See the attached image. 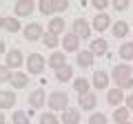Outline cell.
<instances>
[{"instance_id": "33", "label": "cell", "mask_w": 133, "mask_h": 124, "mask_svg": "<svg viewBox=\"0 0 133 124\" xmlns=\"http://www.w3.org/2000/svg\"><path fill=\"white\" fill-rule=\"evenodd\" d=\"M53 5H56V11H66L69 9V0H53Z\"/></svg>"}, {"instance_id": "27", "label": "cell", "mask_w": 133, "mask_h": 124, "mask_svg": "<svg viewBox=\"0 0 133 124\" xmlns=\"http://www.w3.org/2000/svg\"><path fill=\"white\" fill-rule=\"evenodd\" d=\"M11 124H31L29 113H24V111H14V115H11Z\"/></svg>"}, {"instance_id": "21", "label": "cell", "mask_w": 133, "mask_h": 124, "mask_svg": "<svg viewBox=\"0 0 133 124\" xmlns=\"http://www.w3.org/2000/svg\"><path fill=\"white\" fill-rule=\"evenodd\" d=\"M129 113H131V111H129L127 106H118V109H113V122L115 124H127L129 122Z\"/></svg>"}, {"instance_id": "11", "label": "cell", "mask_w": 133, "mask_h": 124, "mask_svg": "<svg viewBox=\"0 0 133 124\" xmlns=\"http://www.w3.org/2000/svg\"><path fill=\"white\" fill-rule=\"evenodd\" d=\"M78 106H80L82 111H93L95 106H98V95H95L93 91L87 93V95H78Z\"/></svg>"}, {"instance_id": "28", "label": "cell", "mask_w": 133, "mask_h": 124, "mask_svg": "<svg viewBox=\"0 0 133 124\" xmlns=\"http://www.w3.org/2000/svg\"><path fill=\"white\" fill-rule=\"evenodd\" d=\"M42 42H44V47H49V49H56L58 44H62V40L58 38V36H53V33H44V38H42Z\"/></svg>"}, {"instance_id": "30", "label": "cell", "mask_w": 133, "mask_h": 124, "mask_svg": "<svg viewBox=\"0 0 133 124\" xmlns=\"http://www.w3.org/2000/svg\"><path fill=\"white\" fill-rule=\"evenodd\" d=\"M109 120H107V115L104 113H91V118H89V124H107Z\"/></svg>"}, {"instance_id": "36", "label": "cell", "mask_w": 133, "mask_h": 124, "mask_svg": "<svg viewBox=\"0 0 133 124\" xmlns=\"http://www.w3.org/2000/svg\"><path fill=\"white\" fill-rule=\"evenodd\" d=\"M124 102H127V109H129V111H133V93H129Z\"/></svg>"}, {"instance_id": "22", "label": "cell", "mask_w": 133, "mask_h": 124, "mask_svg": "<svg viewBox=\"0 0 133 124\" xmlns=\"http://www.w3.org/2000/svg\"><path fill=\"white\" fill-rule=\"evenodd\" d=\"M111 31H113V36H115L118 40H120V38H127V36H129V24L124 22V20H118V22L111 27Z\"/></svg>"}, {"instance_id": "8", "label": "cell", "mask_w": 133, "mask_h": 124, "mask_svg": "<svg viewBox=\"0 0 133 124\" xmlns=\"http://www.w3.org/2000/svg\"><path fill=\"white\" fill-rule=\"evenodd\" d=\"M5 64L9 69H20L24 64V58H22V51H20V49H14V51H9L7 53V58H5Z\"/></svg>"}, {"instance_id": "23", "label": "cell", "mask_w": 133, "mask_h": 124, "mask_svg": "<svg viewBox=\"0 0 133 124\" xmlns=\"http://www.w3.org/2000/svg\"><path fill=\"white\" fill-rule=\"evenodd\" d=\"M62 31H64V18H51L49 20V33L60 36Z\"/></svg>"}, {"instance_id": "34", "label": "cell", "mask_w": 133, "mask_h": 124, "mask_svg": "<svg viewBox=\"0 0 133 124\" xmlns=\"http://www.w3.org/2000/svg\"><path fill=\"white\" fill-rule=\"evenodd\" d=\"M93 7L98 9V13H104V9L109 7V2H107V0H93Z\"/></svg>"}, {"instance_id": "31", "label": "cell", "mask_w": 133, "mask_h": 124, "mask_svg": "<svg viewBox=\"0 0 133 124\" xmlns=\"http://www.w3.org/2000/svg\"><path fill=\"white\" fill-rule=\"evenodd\" d=\"M40 124H60V120H58L53 113H42L40 115Z\"/></svg>"}, {"instance_id": "14", "label": "cell", "mask_w": 133, "mask_h": 124, "mask_svg": "<svg viewBox=\"0 0 133 124\" xmlns=\"http://www.w3.org/2000/svg\"><path fill=\"white\" fill-rule=\"evenodd\" d=\"M0 27L5 31H9V33H16V31H20V20L14 18V16H2L0 18Z\"/></svg>"}, {"instance_id": "13", "label": "cell", "mask_w": 133, "mask_h": 124, "mask_svg": "<svg viewBox=\"0 0 133 124\" xmlns=\"http://www.w3.org/2000/svg\"><path fill=\"white\" fill-rule=\"evenodd\" d=\"M124 100H127V98H124V91L122 89H118V86H115V89H109V93H107V102H109L113 109H118Z\"/></svg>"}, {"instance_id": "38", "label": "cell", "mask_w": 133, "mask_h": 124, "mask_svg": "<svg viewBox=\"0 0 133 124\" xmlns=\"http://www.w3.org/2000/svg\"><path fill=\"white\" fill-rule=\"evenodd\" d=\"M127 124H131V122H127Z\"/></svg>"}, {"instance_id": "35", "label": "cell", "mask_w": 133, "mask_h": 124, "mask_svg": "<svg viewBox=\"0 0 133 124\" xmlns=\"http://www.w3.org/2000/svg\"><path fill=\"white\" fill-rule=\"evenodd\" d=\"M113 7H115V11H124V9H129V2L127 0H115Z\"/></svg>"}, {"instance_id": "32", "label": "cell", "mask_w": 133, "mask_h": 124, "mask_svg": "<svg viewBox=\"0 0 133 124\" xmlns=\"http://www.w3.org/2000/svg\"><path fill=\"white\" fill-rule=\"evenodd\" d=\"M11 78H14L11 69L7 67V64H2V67H0V80H2V82H11Z\"/></svg>"}, {"instance_id": "37", "label": "cell", "mask_w": 133, "mask_h": 124, "mask_svg": "<svg viewBox=\"0 0 133 124\" xmlns=\"http://www.w3.org/2000/svg\"><path fill=\"white\" fill-rule=\"evenodd\" d=\"M0 122H2V124H9V122H7V120H5V115H2V118H0Z\"/></svg>"}, {"instance_id": "19", "label": "cell", "mask_w": 133, "mask_h": 124, "mask_svg": "<svg viewBox=\"0 0 133 124\" xmlns=\"http://www.w3.org/2000/svg\"><path fill=\"white\" fill-rule=\"evenodd\" d=\"M73 89H76L78 95H87V93H91V84L87 78H76L73 80Z\"/></svg>"}, {"instance_id": "10", "label": "cell", "mask_w": 133, "mask_h": 124, "mask_svg": "<svg viewBox=\"0 0 133 124\" xmlns=\"http://www.w3.org/2000/svg\"><path fill=\"white\" fill-rule=\"evenodd\" d=\"M91 27H93L95 31H100V33H102V31H107L109 27H113V24H111V16H109V13H95Z\"/></svg>"}, {"instance_id": "9", "label": "cell", "mask_w": 133, "mask_h": 124, "mask_svg": "<svg viewBox=\"0 0 133 124\" xmlns=\"http://www.w3.org/2000/svg\"><path fill=\"white\" fill-rule=\"evenodd\" d=\"M44 104H47V93H44V89H33L29 93V106L31 109H40Z\"/></svg>"}, {"instance_id": "4", "label": "cell", "mask_w": 133, "mask_h": 124, "mask_svg": "<svg viewBox=\"0 0 133 124\" xmlns=\"http://www.w3.org/2000/svg\"><path fill=\"white\" fill-rule=\"evenodd\" d=\"M36 5H33V0H18L14 5V16L16 18H29L33 13Z\"/></svg>"}, {"instance_id": "39", "label": "cell", "mask_w": 133, "mask_h": 124, "mask_svg": "<svg viewBox=\"0 0 133 124\" xmlns=\"http://www.w3.org/2000/svg\"><path fill=\"white\" fill-rule=\"evenodd\" d=\"M131 69H133V67H131Z\"/></svg>"}, {"instance_id": "15", "label": "cell", "mask_w": 133, "mask_h": 124, "mask_svg": "<svg viewBox=\"0 0 133 124\" xmlns=\"http://www.w3.org/2000/svg\"><path fill=\"white\" fill-rule=\"evenodd\" d=\"M49 67H51L53 71L64 69V67H66V53H60V51L51 53V56H49Z\"/></svg>"}, {"instance_id": "18", "label": "cell", "mask_w": 133, "mask_h": 124, "mask_svg": "<svg viewBox=\"0 0 133 124\" xmlns=\"http://www.w3.org/2000/svg\"><path fill=\"white\" fill-rule=\"evenodd\" d=\"M14 104H16V93L9 89H2V93H0V106L2 109H11Z\"/></svg>"}, {"instance_id": "26", "label": "cell", "mask_w": 133, "mask_h": 124, "mask_svg": "<svg viewBox=\"0 0 133 124\" xmlns=\"http://www.w3.org/2000/svg\"><path fill=\"white\" fill-rule=\"evenodd\" d=\"M56 80H58V82H69V80H73V69L66 64L64 69L56 71Z\"/></svg>"}, {"instance_id": "24", "label": "cell", "mask_w": 133, "mask_h": 124, "mask_svg": "<svg viewBox=\"0 0 133 124\" xmlns=\"http://www.w3.org/2000/svg\"><path fill=\"white\" fill-rule=\"evenodd\" d=\"M107 49H109V44H107L104 38H95L93 42H91V51H93V56H102V53H107Z\"/></svg>"}, {"instance_id": "25", "label": "cell", "mask_w": 133, "mask_h": 124, "mask_svg": "<svg viewBox=\"0 0 133 124\" xmlns=\"http://www.w3.org/2000/svg\"><path fill=\"white\" fill-rule=\"evenodd\" d=\"M38 9H40V13H42V16H53V13H56V5H53V0H40Z\"/></svg>"}, {"instance_id": "7", "label": "cell", "mask_w": 133, "mask_h": 124, "mask_svg": "<svg viewBox=\"0 0 133 124\" xmlns=\"http://www.w3.org/2000/svg\"><path fill=\"white\" fill-rule=\"evenodd\" d=\"M73 33H76L80 40H87L91 36V24L87 22L84 18H76L73 20Z\"/></svg>"}, {"instance_id": "1", "label": "cell", "mask_w": 133, "mask_h": 124, "mask_svg": "<svg viewBox=\"0 0 133 124\" xmlns=\"http://www.w3.org/2000/svg\"><path fill=\"white\" fill-rule=\"evenodd\" d=\"M111 78H113L115 86L118 89H133V69L129 67V64H118V67H113V71H111Z\"/></svg>"}, {"instance_id": "3", "label": "cell", "mask_w": 133, "mask_h": 124, "mask_svg": "<svg viewBox=\"0 0 133 124\" xmlns=\"http://www.w3.org/2000/svg\"><path fill=\"white\" fill-rule=\"evenodd\" d=\"M47 67V60H44L40 53H31L27 58V71H31V75H40Z\"/></svg>"}, {"instance_id": "16", "label": "cell", "mask_w": 133, "mask_h": 124, "mask_svg": "<svg viewBox=\"0 0 133 124\" xmlns=\"http://www.w3.org/2000/svg\"><path fill=\"white\" fill-rule=\"evenodd\" d=\"M109 80H111V75L107 71H93V89H107L109 86Z\"/></svg>"}, {"instance_id": "20", "label": "cell", "mask_w": 133, "mask_h": 124, "mask_svg": "<svg viewBox=\"0 0 133 124\" xmlns=\"http://www.w3.org/2000/svg\"><path fill=\"white\" fill-rule=\"evenodd\" d=\"M29 84V75L22 71H14V78H11V86L14 89H24Z\"/></svg>"}, {"instance_id": "29", "label": "cell", "mask_w": 133, "mask_h": 124, "mask_svg": "<svg viewBox=\"0 0 133 124\" xmlns=\"http://www.w3.org/2000/svg\"><path fill=\"white\" fill-rule=\"evenodd\" d=\"M120 58L122 60H133V42H124L120 47Z\"/></svg>"}, {"instance_id": "5", "label": "cell", "mask_w": 133, "mask_h": 124, "mask_svg": "<svg viewBox=\"0 0 133 124\" xmlns=\"http://www.w3.org/2000/svg\"><path fill=\"white\" fill-rule=\"evenodd\" d=\"M62 49H64V53H80V38L73 31L62 36Z\"/></svg>"}, {"instance_id": "17", "label": "cell", "mask_w": 133, "mask_h": 124, "mask_svg": "<svg viewBox=\"0 0 133 124\" xmlns=\"http://www.w3.org/2000/svg\"><path fill=\"white\" fill-rule=\"evenodd\" d=\"M60 122L62 124H80V111L78 109H66L60 115Z\"/></svg>"}, {"instance_id": "12", "label": "cell", "mask_w": 133, "mask_h": 124, "mask_svg": "<svg viewBox=\"0 0 133 124\" xmlns=\"http://www.w3.org/2000/svg\"><path fill=\"white\" fill-rule=\"evenodd\" d=\"M93 60H95V56H93V51H91V49L76 53V62H78V67H82V69L93 67Z\"/></svg>"}, {"instance_id": "2", "label": "cell", "mask_w": 133, "mask_h": 124, "mask_svg": "<svg viewBox=\"0 0 133 124\" xmlns=\"http://www.w3.org/2000/svg\"><path fill=\"white\" fill-rule=\"evenodd\" d=\"M49 109L64 113V111L69 109V95H66L64 91H53L51 95H49Z\"/></svg>"}, {"instance_id": "6", "label": "cell", "mask_w": 133, "mask_h": 124, "mask_svg": "<svg viewBox=\"0 0 133 124\" xmlns=\"http://www.w3.org/2000/svg\"><path fill=\"white\" fill-rule=\"evenodd\" d=\"M22 31H24V38H27L29 42H36V40L44 38V29H42V24H40V22H31V24H27Z\"/></svg>"}]
</instances>
